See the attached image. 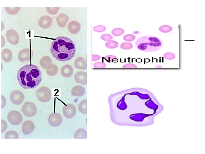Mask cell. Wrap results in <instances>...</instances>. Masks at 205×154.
<instances>
[{"mask_svg":"<svg viewBox=\"0 0 205 154\" xmlns=\"http://www.w3.org/2000/svg\"><path fill=\"white\" fill-rule=\"evenodd\" d=\"M50 50L52 56L56 60L65 62L71 59L74 56L76 47L73 40L64 36H60L52 43Z\"/></svg>","mask_w":205,"mask_h":154,"instance_id":"6da1fadb","label":"cell"},{"mask_svg":"<svg viewBox=\"0 0 205 154\" xmlns=\"http://www.w3.org/2000/svg\"><path fill=\"white\" fill-rule=\"evenodd\" d=\"M17 79L20 86L23 89H33L40 83L42 73L36 65L27 64L22 66L18 71Z\"/></svg>","mask_w":205,"mask_h":154,"instance_id":"7a4b0ae2","label":"cell"},{"mask_svg":"<svg viewBox=\"0 0 205 154\" xmlns=\"http://www.w3.org/2000/svg\"><path fill=\"white\" fill-rule=\"evenodd\" d=\"M163 43L159 38L151 36H143L135 42V45L139 50L146 52H155L161 49Z\"/></svg>","mask_w":205,"mask_h":154,"instance_id":"3957f363","label":"cell"},{"mask_svg":"<svg viewBox=\"0 0 205 154\" xmlns=\"http://www.w3.org/2000/svg\"><path fill=\"white\" fill-rule=\"evenodd\" d=\"M36 96L38 100L43 103L49 101L52 97V93L49 88L42 86L35 91Z\"/></svg>","mask_w":205,"mask_h":154,"instance_id":"277c9868","label":"cell"},{"mask_svg":"<svg viewBox=\"0 0 205 154\" xmlns=\"http://www.w3.org/2000/svg\"><path fill=\"white\" fill-rule=\"evenodd\" d=\"M21 111L25 116L32 117L36 114L37 108L34 104L32 102H26L22 105Z\"/></svg>","mask_w":205,"mask_h":154,"instance_id":"5b68a950","label":"cell"},{"mask_svg":"<svg viewBox=\"0 0 205 154\" xmlns=\"http://www.w3.org/2000/svg\"><path fill=\"white\" fill-rule=\"evenodd\" d=\"M7 119L9 122L11 124L17 125L21 122L22 118L20 112L16 110H13L8 113Z\"/></svg>","mask_w":205,"mask_h":154,"instance_id":"8992f818","label":"cell"},{"mask_svg":"<svg viewBox=\"0 0 205 154\" xmlns=\"http://www.w3.org/2000/svg\"><path fill=\"white\" fill-rule=\"evenodd\" d=\"M10 100L14 104L19 105L23 101L24 95L23 93L19 90H15L10 95Z\"/></svg>","mask_w":205,"mask_h":154,"instance_id":"52a82bcc","label":"cell"},{"mask_svg":"<svg viewBox=\"0 0 205 154\" xmlns=\"http://www.w3.org/2000/svg\"><path fill=\"white\" fill-rule=\"evenodd\" d=\"M48 121L49 124L53 127H57L60 125L62 121V117L59 113H55L49 115Z\"/></svg>","mask_w":205,"mask_h":154,"instance_id":"ba28073f","label":"cell"},{"mask_svg":"<svg viewBox=\"0 0 205 154\" xmlns=\"http://www.w3.org/2000/svg\"><path fill=\"white\" fill-rule=\"evenodd\" d=\"M76 113V109L73 104H68L64 106L63 109V113L64 116L67 118L73 117Z\"/></svg>","mask_w":205,"mask_h":154,"instance_id":"9c48e42d","label":"cell"},{"mask_svg":"<svg viewBox=\"0 0 205 154\" xmlns=\"http://www.w3.org/2000/svg\"><path fill=\"white\" fill-rule=\"evenodd\" d=\"M6 36L8 41L11 44L16 45L19 42V36L17 33L13 29H10L6 32Z\"/></svg>","mask_w":205,"mask_h":154,"instance_id":"30bf717a","label":"cell"},{"mask_svg":"<svg viewBox=\"0 0 205 154\" xmlns=\"http://www.w3.org/2000/svg\"><path fill=\"white\" fill-rule=\"evenodd\" d=\"M34 127V124L32 121L29 120H26L22 124V131L24 135H30L33 132Z\"/></svg>","mask_w":205,"mask_h":154,"instance_id":"8fae6325","label":"cell"},{"mask_svg":"<svg viewBox=\"0 0 205 154\" xmlns=\"http://www.w3.org/2000/svg\"><path fill=\"white\" fill-rule=\"evenodd\" d=\"M74 79L77 83L85 85L87 83V72L79 71L76 72L74 76Z\"/></svg>","mask_w":205,"mask_h":154,"instance_id":"7c38bea8","label":"cell"},{"mask_svg":"<svg viewBox=\"0 0 205 154\" xmlns=\"http://www.w3.org/2000/svg\"><path fill=\"white\" fill-rule=\"evenodd\" d=\"M52 22V19L49 16L44 15L42 16L38 21V24L42 29H47L51 25Z\"/></svg>","mask_w":205,"mask_h":154,"instance_id":"4fadbf2b","label":"cell"},{"mask_svg":"<svg viewBox=\"0 0 205 154\" xmlns=\"http://www.w3.org/2000/svg\"><path fill=\"white\" fill-rule=\"evenodd\" d=\"M31 52L28 48H25L20 51L18 55L20 61L22 62H26L30 60Z\"/></svg>","mask_w":205,"mask_h":154,"instance_id":"5bb4252c","label":"cell"},{"mask_svg":"<svg viewBox=\"0 0 205 154\" xmlns=\"http://www.w3.org/2000/svg\"><path fill=\"white\" fill-rule=\"evenodd\" d=\"M75 67L78 69L85 70L87 69V61L85 58L82 57L77 58L74 62Z\"/></svg>","mask_w":205,"mask_h":154,"instance_id":"9a60e30c","label":"cell"},{"mask_svg":"<svg viewBox=\"0 0 205 154\" xmlns=\"http://www.w3.org/2000/svg\"><path fill=\"white\" fill-rule=\"evenodd\" d=\"M68 29L69 32L75 34L78 33L80 31L81 26L80 24L76 21H70L68 24Z\"/></svg>","mask_w":205,"mask_h":154,"instance_id":"2e32d148","label":"cell"},{"mask_svg":"<svg viewBox=\"0 0 205 154\" xmlns=\"http://www.w3.org/2000/svg\"><path fill=\"white\" fill-rule=\"evenodd\" d=\"M60 72L63 77L69 78L72 75L73 73V69L72 66L70 65H65L61 68Z\"/></svg>","mask_w":205,"mask_h":154,"instance_id":"e0dca14e","label":"cell"},{"mask_svg":"<svg viewBox=\"0 0 205 154\" xmlns=\"http://www.w3.org/2000/svg\"><path fill=\"white\" fill-rule=\"evenodd\" d=\"M69 20V18L66 14L61 13L57 17L56 21L58 25L62 27H64Z\"/></svg>","mask_w":205,"mask_h":154,"instance_id":"ac0fdd59","label":"cell"},{"mask_svg":"<svg viewBox=\"0 0 205 154\" xmlns=\"http://www.w3.org/2000/svg\"><path fill=\"white\" fill-rule=\"evenodd\" d=\"M72 95L75 96H82L85 94V90L83 86L79 85L75 86L71 90Z\"/></svg>","mask_w":205,"mask_h":154,"instance_id":"d6986e66","label":"cell"},{"mask_svg":"<svg viewBox=\"0 0 205 154\" xmlns=\"http://www.w3.org/2000/svg\"><path fill=\"white\" fill-rule=\"evenodd\" d=\"M1 58L3 61L9 62L11 61L12 58V53L11 50L8 49H4L1 52Z\"/></svg>","mask_w":205,"mask_h":154,"instance_id":"ffe728a7","label":"cell"},{"mask_svg":"<svg viewBox=\"0 0 205 154\" xmlns=\"http://www.w3.org/2000/svg\"><path fill=\"white\" fill-rule=\"evenodd\" d=\"M153 115V114H147L143 113L135 114L131 115L130 116V118L134 121L141 122L144 120L145 117Z\"/></svg>","mask_w":205,"mask_h":154,"instance_id":"44dd1931","label":"cell"},{"mask_svg":"<svg viewBox=\"0 0 205 154\" xmlns=\"http://www.w3.org/2000/svg\"><path fill=\"white\" fill-rule=\"evenodd\" d=\"M79 111L83 114H87V100L86 99L82 100L78 106Z\"/></svg>","mask_w":205,"mask_h":154,"instance_id":"7402d4cb","label":"cell"},{"mask_svg":"<svg viewBox=\"0 0 205 154\" xmlns=\"http://www.w3.org/2000/svg\"><path fill=\"white\" fill-rule=\"evenodd\" d=\"M48 56H45L42 58L40 61V64L42 67L44 69L47 68L50 66L52 60Z\"/></svg>","mask_w":205,"mask_h":154,"instance_id":"603a6c76","label":"cell"},{"mask_svg":"<svg viewBox=\"0 0 205 154\" xmlns=\"http://www.w3.org/2000/svg\"><path fill=\"white\" fill-rule=\"evenodd\" d=\"M87 137V132L83 129H80L77 130L74 135L75 138H86Z\"/></svg>","mask_w":205,"mask_h":154,"instance_id":"cb8c5ba5","label":"cell"},{"mask_svg":"<svg viewBox=\"0 0 205 154\" xmlns=\"http://www.w3.org/2000/svg\"><path fill=\"white\" fill-rule=\"evenodd\" d=\"M58 68L57 66L54 64L50 66L47 69L46 72L50 76H53L57 73Z\"/></svg>","mask_w":205,"mask_h":154,"instance_id":"d4e9b609","label":"cell"},{"mask_svg":"<svg viewBox=\"0 0 205 154\" xmlns=\"http://www.w3.org/2000/svg\"><path fill=\"white\" fill-rule=\"evenodd\" d=\"M5 139H18L19 136L16 131L13 130L9 131L5 133Z\"/></svg>","mask_w":205,"mask_h":154,"instance_id":"484cf974","label":"cell"},{"mask_svg":"<svg viewBox=\"0 0 205 154\" xmlns=\"http://www.w3.org/2000/svg\"><path fill=\"white\" fill-rule=\"evenodd\" d=\"M5 8L8 13L13 15L17 13L20 9V7H5Z\"/></svg>","mask_w":205,"mask_h":154,"instance_id":"4316f807","label":"cell"},{"mask_svg":"<svg viewBox=\"0 0 205 154\" xmlns=\"http://www.w3.org/2000/svg\"><path fill=\"white\" fill-rule=\"evenodd\" d=\"M106 46L109 48H115L118 46V43L116 41L111 40L107 42L105 44Z\"/></svg>","mask_w":205,"mask_h":154,"instance_id":"83f0119b","label":"cell"},{"mask_svg":"<svg viewBox=\"0 0 205 154\" xmlns=\"http://www.w3.org/2000/svg\"><path fill=\"white\" fill-rule=\"evenodd\" d=\"M171 26L167 25H163L159 29L160 31L164 33H167L171 32L173 30Z\"/></svg>","mask_w":205,"mask_h":154,"instance_id":"f1b7e54d","label":"cell"},{"mask_svg":"<svg viewBox=\"0 0 205 154\" xmlns=\"http://www.w3.org/2000/svg\"><path fill=\"white\" fill-rule=\"evenodd\" d=\"M124 33V30L121 28H117L114 29L111 32V33L115 36H120Z\"/></svg>","mask_w":205,"mask_h":154,"instance_id":"f546056e","label":"cell"},{"mask_svg":"<svg viewBox=\"0 0 205 154\" xmlns=\"http://www.w3.org/2000/svg\"><path fill=\"white\" fill-rule=\"evenodd\" d=\"M145 105L149 108L154 110H157L158 108V106L151 100L146 102Z\"/></svg>","mask_w":205,"mask_h":154,"instance_id":"4dcf8cb0","label":"cell"},{"mask_svg":"<svg viewBox=\"0 0 205 154\" xmlns=\"http://www.w3.org/2000/svg\"><path fill=\"white\" fill-rule=\"evenodd\" d=\"M59 8V7H46V10L49 14L55 15L58 12Z\"/></svg>","mask_w":205,"mask_h":154,"instance_id":"1f68e13d","label":"cell"},{"mask_svg":"<svg viewBox=\"0 0 205 154\" xmlns=\"http://www.w3.org/2000/svg\"><path fill=\"white\" fill-rule=\"evenodd\" d=\"M133 44L129 42H125L122 43L120 45V48L124 50H129L133 48Z\"/></svg>","mask_w":205,"mask_h":154,"instance_id":"d6a6232c","label":"cell"},{"mask_svg":"<svg viewBox=\"0 0 205 154\" xmlns=\"http://www.w3.org/2000/svg\"><path fill=\"white\" fill-rule=\"evenodd\" d=\"M118 107L121 110H124L127 108V105L124 102V98L119 102L118 104Z\"/></svg>","mask_w":205,"mask_h":154,"instance_id":"836d02e7","label":"cell"},{"mask_svg":"<svg viewBox=\"0 0 205 154\" xmlns=\"http://www.w3.org/2000/svg\"><path fill=\"white\" fill-rule=\"evenodd\" d=\"M106 27L102 25H98L93 28V30L97 32H102L105 31Z\"/></svg>","mask_w":205,"mask_h":154,"instance_id":"e575fe53","label":"cell"},{"mask_svg":"<svg viewBox=\"0 0 205 154\" xmlns=\"http://www.w3.org/2000/svg\"><path fill=\"white\" fill-rule=\"evenodd\" d=\"M163 56L165 59L169 60H172L175 58V54L171 52H167L165 53Z\"/></svg>","mask_w":205,"mask_h":154,"instance_id":"d590c367","label":"cell"},{"mask_svg":"<svg viewBox=\"0 0 205 154\" xmlns=\"http://www.w3.org/2000/svg\"><path fill=\"white\" fill-rule=\"evenodd\" d=\"M136 37L132 34H128L125 35L123 37L124 40L128 41H132L136 38Z\"/></svg>","mask_w":205,"mask_h":154,"instance_id":"8d00e7d4","label":"cell"},{"mask_svg":"<svg viewBox=\"0 0 205 154\" xmlns=\"http://www.w3.org/2000/svg\"><path fill=\"white\" fill-rule=\"evenodd\" d=\"M113 37L110 34H105L102 35L101 38L102 40L106 41H109L113 39Z\"/></svg>","mask_w":205,"mask_h":154,"instance_id":"74e56055","label":"cell"},{"mask_svg":"<svg viewBox=\"0 0 205 154\" xmlns=\"http://www.w3.org/2000/svg\"><path fill=\"white\" fill-rule=\"evenodd\" d=\"M106 59L109 62H114L118 60L117 57L113 55H109L106 56Z\"/></svg>","mask_w":205,"mask_h":154,"instance_id":"f35d334b","label":"cell"},{"mask_svg":"<svg viewBox=\"0 0 205 154\" xmlns=\"http://www.w3.org/2000/svg\"><path fill=\"white\" fill-rule=\"evenodd\" d=\"M131 94L137 95L140 98L142 99H148L150 98L149 96L148 95L142 94L138 92H135L132 93Z\"/></svg>","mask_w":205,"mask_h":154,"instance_id":"ab89813d","label":"cell"},{"mask_svg":"<svg viewBox=\"0 0 205 154\" xmlns=\"http://www.w3.org/2000/svg\"><path fill=\"white\" fill-rule=\"evenodd\" d=\"M7 128V123L5 121L1 119V133L4 132Z\"/></svg>","mask_w":205,"mask_h":154,"instance_id":"60d3db41","label":"cell"},{"mask_svg":"<svg viewBox=\"0 0 205 154\" xmlns=\"http://www.w3.org/2000/svg\"><path fill=\"white\" fill-rule=\"evenodd\" d=\"M123 68H137V66L134 64H125L122 66Z\"/></svg>","mask_w":205,"mask_h":154,"instance_id":"b9f144b4","label":"cell"},{"mask_svg":"<svg viewBox=\"0 0 205 154\" xmlns=\"http://www.w3.org/2000/svg\"><path fill=\"white\" fill-rule=\"evenodd\" d=\"M155 67L156 68H161L162 67V65H157Z\"/></svg>","mask_w":205,"mask_h":154,"instance_id":"7bdbcfd3","label":"cell"}]
</instances>
